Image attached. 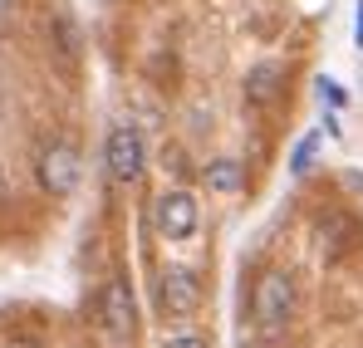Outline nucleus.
<instances>
[{"mask_svg": "<svg viewBox=\"0 0 363 348\" xmlns=\"http://www.w3.org/2000/svg\"><path fill=\"white\" fill-rule=\"evenodd\" d=\"M104 167L108 176L128 186V181H138L143 176V133L138 128H113L108 133V142H104Z\"/></svg>", "mask_w": 363, "mask_h": 348, "instance_id": "obj_4", "label": "nucleus"}, {"mask_svg": "<svg viewBox=\"0 0 363 348\" xmlns=\"http://www.w3.org/2000/svg\"><path fill=\"white\" fill-rule=\"evenodd\" d=\"M319 142H324V128H319V133H304V142L295 147V157H290V172H295V176H304L309 167H314V152H319Z\"/></svg>", "mask_w": 363, "mask_h": 348, "instance_id": "obj_9", "label": "nucleus"}, {"mask_svg": "<svg viewBox=\"0 0 363 348\" xmlns=\"http://www.w3.org/2000/svg\"><path fill=\"white\" fill-rule=\"evenodd\" d=\"M290 309H295V285H290V275H280V270L260 275V285L250 294V319H255V329H260V334H280V329L290 324Z\"/></svg>", "mask_w": 363, "mask_h": 348, "instance_id": "obj_1", "label": "nucleus"}, {"mask_svg": "<svg viewBox=\"0 0 363 348\" xmlns=\"http://www.w3.org/2000/svg\"><path fill=\"white\" fill-rule=\"evenodd\" d=\"M206 186H211V191H241V186H245L241 162H231V157H216V162L206 167Z\"/></svg>", "mask_w": 363, "mask_h": 348, "instance_id": "obj_8", "label": "nucleus"}, {"mask_svg": "<svg viewBox=\"0 0 363 348\" xmlns=\"http://www.w3.org/2000/svg\"><path fill=\"white\" fill-rule=\"evenodd\" d=\"M79 172H84V162H79V147H69V142H50L35 162V176L50 196H69L79 186Z\"/></svg>", "mask_w": 363, "mask_h": 348, "instance_id": "obj_3", "label": "nucleus"}, {"mask_svg": "<svg viewBox=\"0 0 363 348\" xmlns=\"http://www.w3.org/2000/svg\"><path fill=\"white\" fill-rule=\"evenodd\" d=\"M157 309L167 314V319H186V314H196L201 309V280L191 275V270H162V280H157Z\"/></svg>", "mask_w": 363, "mask_h": 348, "instance_id": "obj_5", "label": "nucleus"}, {"mask_svg": "<svg viewBox=\"0 0 363 348\" xmlns=\"http://www.w3.org/2000/svg\"><path fill=\"white\" fill-rule=\"evenodd\" d=\"M99 314H104V329H108L118 344H128V339H133V329H138V304H133L128 280L104 285V304H99Z\"/></svg>", "mask_w": 363, "mask_h": 348, "instance_id": "obj_6", "label": "nucleus"}, {"mask_svg": "<svg viewBox=\"0 0 363 348\" xmlns=\"http://www.w3.org/2000/svg\"><path fill=\"white\" fill-rule=\"evenodd\" d=\"M319 99H324L329 108H344V103H349V94H344L339 79H319Z\"/></svg>", "mask_w": 363, "mask_h": 348, "instance_id": "obj_10", "label": "nucleus"}, {"mask_svg": "<svg viewBox=\"0 0 363 348\" xmlns=\"http://www.w3.org/2000/svg\"><path fill=\"white\" fill-rule=\"evenodd\" d=\"M280 89H285V69H280V64H255V69L245 74V94H250L255 103H275Z\"/></svg>", "mask_w": 363, "mask_h": 348, "instance_id": "obj_7", "label": "nucleus"}, {"mask_svg": "<svg viewBox=\"0 0 363 348\" xmlns=\"http://www.w3.org/2000/svg\"><path fill=\"white\" fill-rule=\"evenodd\" d=\"M354 15H359V20H354V40L363 45V0H359V10H354Z\"/></svg>", "mask_w": 363, "mask_h": 348, "instance_id": "obj_12", "label": "nucleus"}, {"mask_svg": "<svg viewBox=\"0 0 363 348\" xmlns=\"http://www.w3.org/2000/svg\"><path fill=\"white\" fill-rule=\"evenodd\" d=\"M152 221L162 240H191L201 226V211H196V196L191 191H162L157 206H152Z\"/></svg>", "mask_w": 363, "mask_h": 348, "instance_id": "obj_2", "label": "nucleus"}, {"mask_svg": "<svg viewBox=\"0 0 363 348\" xmlns=\"http://www.w3.org/2000/svg\"><path fill=\"white\" fill-rule=\"evenodd\" d=\"M162 348H206V344H201L196 334H177V339H167Z\"/></svg>", "mask_w": 363, "mask_h": 348, "instance_id": "obj_11", "label": "nucleus"}]
</instances>
